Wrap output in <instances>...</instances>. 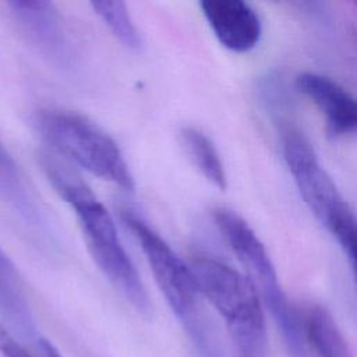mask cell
I'll return each instance as SVG.
<instances>
[{"instance_id":"5","label":"cell","mask_w":357,"mask_h":357,"mask_svg":"<svg viewBox=\"0 0 357 357\" xmlns=\"http://www.w3.org/2000/svg\"><path fill=\"white\" fill-rule=\"evenodd\" d=\"M33 126L50 149L70 163L114 185L134 191V177L116 141L86 116L61 110L42 109Z\"/></svg>"},{"instance_id":"10","label":"cell","mask_w":357,"mask_h":357,"mask_svg":"<svg viewBox=\"0 0 357 357\" xmlns=\"http://www.w3.org/2000/svg\"><path fill=\"white\" fill-rule=\"evenodd\" d=\"M0 199L36 236L54 241L53 225L25 174L0 141Z\"/></svg>"},{"instance_id":"12","label":"cell","mask_w":357,"mask_h":357,"mask_svg":"<svg viewBox=\"0 0 357 357\" xmlns=\"http://www.w3.org/2000/svg\"><path fill=\"white\" fill-rule=\"evenodd\" d=\"M305 337L317 357H354L332 314L322 305H311L304 314Z\"/></svg>"},{"instance_id":"16","label":"cell","mask_w":357,"mask_h":357,"mask_svg":"<svg viewBox=\"0 0 357 357\" xmlns=\"http://www.w3.org/2000/svg\"><path fill=\"white\" fill-rule=\"evenodd\" d=\"M350 262H351V266H353V271H354V275H356V279H357V247H354L349 254H347Z\"/></svg>"},{"instance_id":"11","label":"cell","mask_w":357,"mask_h":357,"mask_svg":"<svg viewBox=\"0 0 357 357\" xmlns=\"http://www.w3.org/2000/svg\"><path fill=\"white\" fill-rule=\"evenodd\" d=\"M0 319L18 336L35 332V322L18 269L0 247Z\"/></svg>"},{"instance_id":"8","label":"cell","mask_w":357,"mask_h":357,"mask_svg":"<svg viewBox=\"0 0 357 357\" xmlns=\"http://www.w3.org/2000/svg\"><path fill=\"white\" fill-rule=\"evenodd\" d=\"M201 11L222 46L247 53L261 40L262 22L255 8L243 0H202Z\"/></svg>"},{"instance_id":"14","label":"cell","mask_w":357,"mask_h":357,"mask_svg":"<svg viewBox=\"0 0 357 357\" xmlns=\"http://www.w3.org/2000/svg\"><path fill=\"white\" fill-rule=\"evenodd\" d=\"M96 15L110 29L113 36L128 50L138 52L142 47V38L134 24L126 3L123 1H92Z\"/></svg>"},{"instance_id":"17","label":"cell","mask_w":357,"mask_h":357,"mask_svg":"<svg viewBox=\"0 0 357 357\" xmlns=\"http://www.w3.org/2000/svg\"><path fill=\"white\" fill-rule=\"evenodd\" d=\"M15 357H36L35 354H31V353H21V354H18V356H15Z\"/></svg>"},{"instance_id":"2","label":"cell","mask_w":357,"mask_h":357,"mask_svg":"<svg viewBox=\"0 0 357 357\" xmlns=\"http://www.w3.org/2000/svg\"><path fill=\"white\" fill-rule=\"evenodd\" d=\"M120 219L138 241L159 290L194 347L202 357H223L206 319L204 298L191 266L135 209L121 206Z\"/></svg>"},{"instance_id":"1","label":"cell","mask_w":357,"mask_h":357,"mask_svg":"<svg viewBox=\"0 0 357 357\" xmlns=\"http://www.w3.org/2000/svg\"><path fill=\"white\" fill-rule=\"evenodd\" d=\"M38 163L59 197L74 209L86 248L99 271L141 315L149 317V294L105 205L73 165L59 153L42 149Z\"/></svg>"},{"instance_id":"13","label":"cell","mask_w":357,"mask_h":357,"mask_svg":"<svg viewBox=\"0 0 357 357\" xmlns=\"http://www.w3.org/2000/svg\"><path fill=\"white\" fill-rule=\"evenodd\" d=\"M178 142L191 165L216 188L226 190V169L213 141L199 128L184 126L178 130Z\"/></svg>"},{"instance_id":"15","label":"cell","mask_w":357,"mask_h":357,"mask_svg":"<svg viewBox=\"0 0 357 357\" xmlns=\"http://www.w3.org/2000/svg\"><path fill=\"white\" fill-rule=\"evenodd\" d=\"M38 344H39V347H40L42 357H61V354H60L59 350L50 343V340L40 339Z\"/></svg>"},{"instance_id":"7","label":"cell","mask_w":357,"mask_h":357,"mask_svg":"<svg viewBox=\"0 0 357 357\" xmlns=\"http://www.w3.org/2000/svg\"><path fill=\"white\" fill-rule=\"evenodd\" d=\"M7 7L28 45L47 63L67 71L74 66V50L64 22L50 1H8Z\"/></svg>"},{"instance_id":"9","label":"cell","mask_w":357,"mask_h":357,"mask_svg":"<svg viewBox=\"0 0 357 357\" xmlns=\"http://www.w3.org/2000/svg\"><path fill=\"white\" fill-rule=\"evenodd\" d=\"M297 89L310 99L335 135L357 134V96L324 74L304 71L296 78Z\"/></svg>"},{"instance_id":"6","label":"cell","mask_w":357,"mask_h":357,"mask_svg":"<svg viewBox=\"0 0 357 357\" xmlns=\"http://www.w3.org/2000/svg\"><path fill=\"white\" fill-rule=\"evenodd\" d=\"M283 158L303 201L326 227L347 201L322 166L312 144L300 130L289 128L284 132Z\"/></svg>"},{"instance_id":"3","label":"cell","mask_w":357,"mask_h":357,"mask_svg":"<svg viewBox=\"0 0 357 357\" xmlns=\"http://www.w3.org/2000/svg\"><path fill=\"white\" fill-rule=\"evenodd\" d=\"M212 219L245 276L255 286L290 356L312 357L305 337L304 314L298 311L280 286L273 261L258 234L240 213L230 208H215Z\"/></svg>"},{"instance_id":"4","label":"cell","mask_w":357,"mask_h":357,"mask_svg":"<svg viewBox=\"0 0 357 357\" xmlns=\"http://www.w3.org/2000/svg\"><path fill=\"white\" fill-rule=\"evenodd\" d=\"M190 266L204 301L223 319L237 357H266L265 307L245 273L208 255H195Z\"/></svg>"}]
</instances>
